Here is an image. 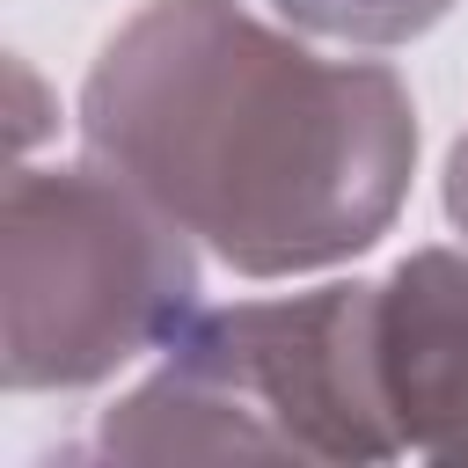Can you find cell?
<instances>
[{
  "mask_svg": "<svg viewBox=\"0 0 468 468\" xmlns=\"http://www.w3.org/2000/svg\"><path fill=\"white\" fill-rule=\"evenodd\" d=\"M285 22L314 29V37H344V44H402L417 29H431L453 0H271Z\"/></svg>",
  "mask_w": 468,
  "mask_h": 468,
  "instance_id": "obj_5",
  "label": "cell"
},
{
  "mask_svg": "<svg viewBox=\"0 0 468 468\" xmlns=\"http://www.w3.org/2000/svg\"><path fill=\"white\" fill-rule=\"evenodd\" d=\"M7 380L80 388L197 314L190 234L110 161L7 176Z\"/></svg>",
  "mask_w": 468,
  "mask_h": 468,
  "instance_id": "obj_3",
  "label": "cell"
},
{
  "mask_svg": "<svg viewBox=\"0 0 468 468\" xmlns=\"http://www.w3.org/2000/svg\"><path fill=\"white\" fill-rule=\"evenodd\" d=\"M373 58H314L234 0L139 7L80 88L88 154L249 278L322 271L380 241L417 124Z\"/></svg>",
  "mask_w": 468,
  "mask_h": 468,
  "instance_id": "obj_1",
  "label": "cell"
},
{
  "mask_svg": "<svg viewBox=\"0 0 468 468\" xmlns=\"http://www.w3.org/2000/svg\"><path fill=\"white\" fill-rule=\"evenodd\" d=\"M373 344L410 453L468 461V249H417L373 285Z\"/></svg>",
  "mask_w": 468,
  "mask_h": 468,
  "instance_id": "obj_4",
  "label": "cell"
},
{
  "mask_svg": "<svg viewBox=\"0 0 468 468\" xmlns=\"http://www.w3.org/2000/svg\"><path fill=\"white\" fill-rule=\"evenodd\" d=\"M102 453H300L388 461L410 453L388 410L373 285H314L285 300L197 307L161 373L139 380L95 431Z\"/></svg>",
  "mask_w": 468,
  "mask_h": 468,
  "instance_id": "obj_2",
  "label": "cell"
},
{
  "mask_svg": "<svg viewBox=\"0 0 468 468\" xmlns=\"http://www.w3.org/2000/svg\"><path fill=\"white\" fill-rule=\"evenodd\" d=\"M446 212H453V227L468 234V139L453 146V168H446Z\"/></svg>",
  "mask_w": 468,
  "mask_h": 468,
  "instance_id": "obj_6",
  "label": "cell"
}]
</instances>
